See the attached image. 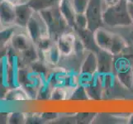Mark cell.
Here are the masks:
<instances>
[{
  "label": "cell",
  "mask_w": 133,
  "mask_h": 124,
  "mask_svg": "<svg viewBox=\"0 0 133 124\" xmlns=\"http://www.w3.org/2000/svg\"><path fill=\"white\" fill-rule=\"evenodd\" d=\"M34 43L31 40L26 32L16 31L12 36L9 45L18 54L25 51L29 47H31Z\"/></svg>",
  "instance_id": "obj_6"
},
{
  "label": "cell",
  "mask_w": 133,
  "mask_h": 124,
  "mask_svg": "<svg viewBox=\"0 0 133 124\" xmlns=\"http://www.w3.org/2000/svg\"><path fill=\"white\" fill-rule=\"evenodd\" d=\"M25 29L35 45L42 38L50 36L46 24L38 12H34Z\"/></svg>",
  "instance_id": "obj_3"
},
{
  "label": "cell",
  "mask_w": 133,
  "mask_h": 124,
  "mask_svg": "<svg viewBox=\"0 0 133 124\" xmlns=\"http://www.w3.org/2000/svg\"><path fill=\"white\" fill-rule=\"evenodd\" d=\"M16 22V5L8 0L0 2V25L3 27H14Z\"/></svg>",
  "instance_id": "obj_5"
},
{
  "label": "cell",
  "mask_w": 133,
  "mask_h": 124,
  "mask_svg": "<svg viewBox=\"0 0 133 124\" xmlns=\"http://www.w3.org/2000/svg\"><path fill=\"white\" fill-rule=\"evenodd\" d=\"M131 70H132V72H133V62L131 63Z\"/></svg>",
  "instance_id": "obj_34"
},
{
  "label": "cell",
  "mask_w": 133,
  "mask_h": 124,
  "mask_svg": "<svg viewBox=\"0 0 133 124\" xmlns=\"http://www.w3.org/2000/svg\"><path fill=\"white\" fill-rule=\"evenodd\" d=\"M95 117V113H79L76 116V120L80 123H89Z\"/></svg>",
  "instance_id": "obj_26"
},
{
  "label": "cell",
  "mask_w": 133,
  "mask_h": 124,
  "mask_svg": "<svg viewBox=\"0 0 133 124\" xmlns=\"http://www.w3.org/2000/svg\"><path fill=\"white\" fill-rule=\"evenodd\" d=\"M105 4H106L107 7H111V6H113L117 4L120 0H103Z\"/></svg>",
  "instance_id": "obj_28"
},
{
  "label": "cell",
  "mask_w": 133,
  "mask_h": 124,
  "mask_svg": "<svg viewBox=\"0 0 133 124\" xmlns=\"http://www.w3.org/2000/svg\"><path fill=\"white\" fill-rule=\"evenodd\" d=\"M127 8H128V12H129V14L131 16V20L133 22V3L128 2Z\"/></svg>",
  "instance_id": "obj_29"
},
{
  "label": "cell",
  "mask_w": 133,
  "mask_h": 124,
  "mask_svg": "<svg viewBox=\"0 0 133 124\" xmlns=\"http://www.w3.org/2000/svg\"><path fill=\"white\" fill-rule=\"evenodd\" d=\"M61 0H29L27 3L35 12H41L45 9L56 7Z\"/></svg>",
  "instance_id": "obj_16"
},
{
  "label": "cell",
  "mask_w": 133,
  "mask_h": 124,
  "mask_svg": "<svg viewBox=\"0 0 133 124\" xmlns=\"http://www.w3.org/2000/svg\"><path fill=\"white\" fill-rule=\"evenodd\" d=\"M65 95L66 93L65 91L62 88H59V87H56L55 88L52 92L50 94V99L52 100H63L65 99Z\"/></svg>",
  "instance_id": "obj_24"
},
{
  "label": "cell",
  "mask_w": 133,
  "mask_h": 124,
  "mask_svg": "<svg viewBox=\"0 0 133 124\" xmlns=\"http://www.w3.org/2000/svg\"><path fill=\"white\" fill-rule=\"evenodd\" d=\"M14 32V27H3L0 30V50L3 48H7V47L9 45V42H10L12 36Z\"/></svg>",
  "instance_id": "obj_19"
},
{
  "label": "cell",
  "mask_w": 133,
  "mask_h": 124,
  "mask_svg": "<svg viewBox=\"0 0 133 124\" xmlns=\"http://www.w3.org/2000/svg\"><path fill=\"white\" fill-rule=\"evenodd\" d=\"M131 39L133 41V28L131 30Z\"/></svg>",
  "instance_id": "obj_32"
},
{
  "label": "cell",
  "mask_w": 133,
  "mask_h": 124,
  "mask_svg": "<svg viewBox=\"0 0 133 124\" xmlns=\"http://www.w3.org/2000/svg\"><path fill=\"white\" fill-rule=\"evenodd\" d=\"M127 0H120L117 4L107 7L103 12V23L110 27H128L133 22L128 12Z\"/></svg>",
  "instance_id": "obj_1"
},
{
  "label": "cell",
  "mask_w": 133,
  "mask_h": 124,
  "mask_svg": "<svg viewBox=\"0 0 133 124\" xmlns=\"http://www.w3.org/2000/svg\"><path fill=\"white\" fill-rule=\"evenodd\" d=\"M7 122L11 124H22L26 122V115L23 113L13 112L8 113Z\"/></svg>",
  "instance_id": "obj_21"
},
{
  "label": "cell",
  "mask_w": 133,
  "mask_h": 124,
  "mask_svg": "<svg viewBox=\"0 0 133 124\" xmlns=\"http://www.w3.org/2000/svg\"><path fill=\"white\" fill-rule=\"evenodd\" d=\"M58 8L64 19L67 22L68 26L75 29L76 12L73 3H71L70 0H61L58 3Z\"/></svg>",
  "instance_id": "obj_10"
},
{
  "label": "cell",
  "mask_w": 133,
  "mask_h": 124,
  "mask_svg": "<svg viewBox=\"0 0 133 124\" xmlns=\"http://www.w3.org/2000/svg\"><path fill=\"white\" fill-rule=\"evenodd\" d=\"M19 55V56L22 60V61L25 64H33L36 61H38V52L37 47L35 44H33L31 47H29L25 51L22 52Z\"/></svg>",
  "instance_id": "obj_17"
},
{
  "label": "cell",
  "mask_w": 133,
  "mask_h": 124,
  "mask_svg": "<svg viewBox=\"0 0 133 124\" xmlns=\"http://www.w3.org/2000/svg\"><path fill=\"white\" fill-rule=\"evenodd\" d=\"M56 117H57V114L54 113H42V120H45V121L54 120Z\"/></svg>",
  "instance_id": "obj_27"
},
{
  "label": "cell",
  "mask_w": 133,
  "mask_h": 124,
  "mask_svg": "<svg viewBox=\"0 0 133 124\" xmlns=\"http://www.w3.org/2000/svg\"><path fill=\"white\" fill-rule=\"evenodd\" d=\"M126 47H127V44L124 39L121 37L120 36L115 34L114 35L113 41H112V47L110 48L109 52L112 53L113 56H117V55L122 53V51L126 48Z\"/></svg>",
  "instance_id": "obj_20"
},
{
  "label": "cell",
  "mask_w": 133,
  "mask_h": 124,
  "mask_svg": "<svg viewBox=\"0 0 133 124\" xmlns=\"http://www.w3.org/2000/svg\"><path fill=\"white\" fill-rule=\"evenodd\" d=\"M127 2H129V3H133V0H127Z\"/></svg>",
  "instance_id": "obj_33"
},
{
  "label": "cell",
  "mask_w": 133,
  "mask_h": 124,
  "mask_svg": "<svg viewBox=\"0 0 133 124\" xmlns=\"http://www.w3.org/2000/svg\"><path fill=\"white\" fill-rule=\"evenodd\" d=\"M76 38L71 33H63L59 36L56 45L62 56H70L75 50Z\"/></svg>",
  "instance_id": "obj_11"
},
{
  "label": "cell",
  "mask_w": 133,
  "mask_h": 124,
  "mask_svg": "<svg viewBox=\"0 0 133 124\" xmlns=\"http://www.w3.org/2000/svg\"><path fill=\"white\" fill-rule=\"evenodd\" d=\"M97 54L98 71L100 74H108L113 67L114 56L108 50L99 49Z\"/></svg>",
  "instance_id": "obj_9"
},
{
  "label": "cell",
  "mask_w": 133,
  "mask_h": 124,
  "mask_svg": "<svg viewBox=\"0 0 133 124\" xmlns=\"http://www.w3.org/2000/svg\"><path fill=\"white\" fill-rule=\"evenodd\" d=\"M98 70V58L97 54L93 51H89L87 56L81 66V74L86 75H93Z\"/></svg>",
  "instance_id": "obj_14"
},
{
  "label": "cell",
  "mask_w": 133,
  "mask_h": 124,
  "mask_svg": "<svg viewBox=\"0 0 133 124\" xmlns=\"http://www.w3.org/2000/svg\"><path fill=\"white\" fill-rule=\"evenodd\" d=\"M114 35L115 34L109 32V31L101 28V27L96 30L94 31V38L98 47L100 49L109 51L113 41Z\"/></svg>",
  "instance_id": "obj_12"
},
{
  "label": "cell",
  "mask_w": 133,
  "mask_h": 124,
  "mask_svg": "<svg viewBox=\"0 0 133 124\" xmlns=\"http://www.w3.org/2000/svg\"><path fill=\"white\" fill-rule=\"evenodd\" d=\"M131 64L122 59L117 64V71L118 79L122 84L127 89L131 88L133 84V72L131 70Z\"/></svg>",
  "instance_id": "obj_7"
},
{
  "label": "cell",
  "mask_w": 133,
  "mask_h": 124,
  "mask_svg": "<svg viewBox=\"0 0 133 124\" xmlns=\"http://www.w3.org/2000/svg\"><path fill=\"white\" fill-rule=\"evenodd\" d=\"M8 1H9L10 3H13L14 5H17V4H19V3H22V0H8Z\"/></svg>",
  "instance_id": "obj_30"
},
{
  "label": "cell",
  "mask_w": 133,
  "mask_h": 124,
  "mask_svg": "<svg viewBox=\"0 0 133 124\" xmlns=\"http://www.w3.org/2000/svg\"><path fill=\"white\" fill-rule=\"evenodd\" d=\"M54 8L55 7L45 9V10L38 12L41 14L45 24H46L50 35L54 33L61 36V34H63V31H65V27L68 24L62 17L58 7L57 8Z\"/></svg>",
  "instance_id": "obj_2"
},
{
  "label": "cell",
  "mask_w": 133,
  "mask_h": 124,
  "mask_svg": "<svg viewBox=\"0 0 133 124\" xmlns=\"http://www.w3.org/2000/svg\"><path fill=\"white\" fill-rule=\"evenodd\" d=\"M89 0H73V5L76 13H84Z\"/></svg>",
  "instance_id": "obj_23"
},
{
  "label": "cell",
  "mask_w": 133,
  "mask_h": 124,
  "mask_svg": "<svg viewBox=\"0 0 133 124\" xmlns=\"http://www.w3.org/2000/svg\"><path fill=\"white\" fill-rule=\"evenodd\" d=\"M88 28V22L84 13H76L75 30H83Z\"/></svg>",
  "instance_id": "obj_22"
},
{
  "label": "cell",
  "mask_w": 133,
  "mask_h": 124,
  "mask_svg": "<svg viewBox=\"0 0 133 124\" xmlns=\"http://www.w3.org/2000/svg\"><path fill=\"white\" fill-rule=\"evenodd\" d=\"M72 99L76 100H85L88 99V93L84 87H79L72 95Z\"/></svg>",
  "instance_id": "obj_25"
},
{
  "label": "cell",
  "mask_w": 133,
  "mask_h": 124,
  "mask_svg": "<svg viewBox=\"0 0 133 124\" xmlns=\"http://www.w3.org/2000/svg\"><path fill=\"white\" fill-rule=\"evenodd\" d=\"M78 33H79V39L83 43L84 48L88 49L89 51L98 53L100 48L98 47L95 41L94 32L86 28L83 30H78Z\"/></svg>",
  "instance_id": "obj_13"
},
{
  "label": "cell",
  "mask_w": 133,
  "mask_h": 124,
  "mask_svg": "<svg viewBox=\"0 0 133 124\" xmlns=\"http://www.w3.org/2000/svg\"><path fill=\"white\" fill-rule=\"evenodd\" d=\"M102 2L103 0H89L84 12L88 22V29L93 32L100 28L103 23Z\"/></svg>",
  "instance_id": "obj_4"
},
{
  "label": "cell",
  "mask_w": 133,
  "mask_h": 124,
  "mask_svg": "<svg viewBox=\"0 0 133 124\" xmlns=\"http://www.w3.org/2000/svg\"><path fill=\"white\" fill-rule=\"evenodd\" d=\"M45 61L52 66H56L58 64L61 54L57 47V45H51L46 51L43 52Z\"/></svg>",
  "instance_id": "obj_18"
},
{
  "label": "cell",
  "mask_w": 133,
  "mask_h": 124,
  "mask_svg": "<svg viewBox=\"0 0 133 124\" xmlns=\"http://www.w3.org/2000/svg\"><path fill=\"white\" fill-rule=\"evenodd\" d=\"M34 10L28 3H21L16 5V22L15 26L25 28L30 20L31 16L33 15Z\"/></svg>",
  "instance_id": "obj_8"
},
{
  "label": "cell",
  "mask_w": 133,
  "mask_h": 124,
  "mask_svg": "<svg viewBox=\"0 0 133 124\" xmlns=\"http://www.w3.org/2000/svg\"><path fill=\"white\" fill-rule=\"evenodd\" d=\"M31 99L27 92L22 86L19 85L13 88H9L4 96L3 100L6 101H26Z\"/></svg>",
  "instance_id": "obj_15"
},
{
  "label": "cell",
  "mask_w": 133,
  "mask_h": 124,
  "mask_svg": "<svg viewBox=\"0 0 133 124\" xmlns=\"http://www.w3.org/2000/svg\"><path fill=\"white\" fill-rule=\"evenodd\" d=\"M128 122L133 124V113L131 115V117H130V118H129V120H128Z\"/></svg>",
  "instance_id": "obj_31"
}]
</instances>
